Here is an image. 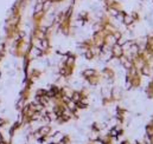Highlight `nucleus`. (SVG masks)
Wrapping results in <instances>:
<instances>
[{"instance_id":"2","label":"nucleus","mask_w":153,"mask_h":144,"mask_svg":"<svg viewBox=\"0 0 153 144\" xmlns=\"http://www.w3.org/2000/svg\"><path fill=\"white\" fill-rule=\"evenodd\" d=\"M82 24H87L89 20H90V14H89V12H87V11H83V12H81L79 14H78V18H77Z\"/></svg>"},{"instance_id":"4","label":"nucleus","mask_w":153,"mask_h":144,"mask_svg":"<svg viewBox=\"0 0 153 144\" xmlns=\"http://www.w3.org/2000/svg\"><path fill=\"white\" fill-rule=\"evenodd\" d=\"M8 124V120L6 118H0V126H5Z\"/></svg>"},{"instance_id":"1","label":"nucleus","mask_w":153,"mask_h":144,"mask_svg":"<svg viewBox=\"0 0 153 144\" xmlns=\"http://www.w3.org/2000/svg\"><path fill=\"white\" fill-rule=\"evenodd\" d=\"M25 45H26V40H25V35L23 32H20L17 39H14V45H13V54L16 57H23L24 52H25Z\"/></svg>"},{"instance_id":"3","label":"nucleus","mask_w":153,"mask_h":144,"mask_svg":"<svg viewBox=\"0 0 153 144\" xmlns=\"http://www.w3.org/2000/svg\"><path fill=\"white\" fill-rule=\"evenodd\" d=\"M112 53H113L114 57L120 58L122 56V53H123V48L120 45H115V46H113V48H112Z\"/></svg>"}]
</instances>
